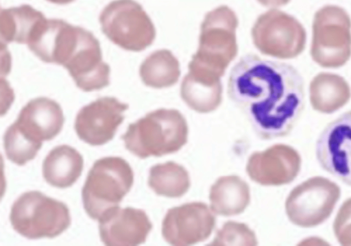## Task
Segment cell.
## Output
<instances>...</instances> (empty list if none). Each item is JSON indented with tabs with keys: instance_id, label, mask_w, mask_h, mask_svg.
Returning <instances> with one entry per match:
<instances>
[{
	"instance_id": "24",
	"label": "cell",
	"mask_w": 351,
	"mask_h": 246,
	"mask_svg": "<svg viewBox=\"0 0 351 246\" xmlns=\"http://www.w3.org/2000/svg\"><path fill=\"white\" fill-rule=\"evenodd\" d=\"M221 82L208 84L185 75L180 85V96L191 110L199 113L215 110L222 101Z\"/></svg>"
},
{
	"instance_id": "13",
	"label": "cell",
	"mask_w": 351,
	"mask_h": 246,
	"mask_svg": "<svg viewBox=\"0 0 351 246\" xmlns=\"http://www.w3.org/2000/svg\"><path fill=\"white\" fill-rule=\"evenodd\" d=\"M63 66L84 92L100 90L109 84L110 67L103 61L99 42L83 27L75 49Z\"/></svg>"
},
{
	"instance_id": "3",
	"label": "cell",
	"mask_w": 351,
	"mask_h": 246,
	"mask_svg": "<svg viewBox=\"0 0 351 246\" xmlns=\"http://www.w3.org/2000/svg\"><path fill=\"white\" fill-rule=\"evenodd\" d=\"M188 125L177 110L160 108L128 125L125 148L140 158L175 153L187 142Z\"/></svg>"
},
{
	"instance_id": "14",
	"label": "cell",
	"mask_w": 351,
	"mask_h": 246,
	"mask_svg": "<svg viewBox=\"0 0 351 246\" xmlns=\"http://www.w3.org/2000/svg\"><path fill=\"white\" fill-rule=\"evenodd\" d=\"M301 157L292 147L278 144L248 158L246 171L254 182L263 186L291 183L301 169Z\"/></svg>"
},
{
	"instance_id": "28",
	"label": "cell",
	"mask_w": 351,
	"mask_h": 246,
	"mask_svg": "<svg viewBox=\"0 0 351 246\" xmlns=\"http://www.w3.org/2000/svg\"><path fill=\"white\" fill-rule=\"evenodd\" d=\"M291 0H257L262 5L268 8H278L287 5Z\"/></svg>"
},
{
	"instance_id": "27",
	"label": "cell",
	"mask_w": 351,
	"mask_h": 246,
	"mask_svg": "<svg viewBox=\"0 0 351 246\" xmlns=\"http://www.w3.org/2000/svg\"><path fill=\"white\" fill-rule=\"evenodd\" d=\"M333 230L341 245L351 246V198L346 200L338 210Z\"/></svg>"
},
{
	"instance_id": "25",
	"label": "cell",
	"mask_w": 351,
	"mask_h": 246,
	"mask_svg": "<svg viewBox=\"0 0 351 246\" xmlns=\"http://www.w3.org/2000/svg\"><path fill=\"white\" fill-rule=\"evenodd\" d=\"M3 144L7 158L18 165L34 159L42 146L23 136L12 125L4 134Z\"/></svg>"
},
{
	"instance_id": "19",
	"label": "cell",
	"mask_w": 351,
	"mask_h": 246,
	"mask_svg": "<svg viewBox=\"0 0 351 246\" xmlns=\"http://www.w3.org/2000/svg\"><path fill=\"white\" fill-rule=\"evenodd\" d=\"M44 14L29 5L1 9L0 14L1 43L16 42L28 44L33 35L46 21Z\"/></svg>"
},
{
	"instance_id": "1",
	"label": "cell",
	"mask_w": 351,
	"mask_h": 246,
	"mask_svg": "<svg viewBox=\"0 0 351 246\" xmlns=\"http://www.w3.org/2000/svg\"><path fill=\"white\" fill-rule=\"evenodd\" d=\"M227 91L265 140L287 136L304 107V83L298 71L290 64L254 53L245 54L233 66Z\"/></svg>"
},
{
	"instance_id": "15",
	"label": "cell",
	"mask_w": 351,
	"mask_h": 246,
	"mask_svg": "<svg viewBox=\"0 0 351 246\" xmlns=\"http://www.w3.org/2000/svg\"><path fill=\"white\" fill-rule=\"evenodd\" d=\"M101 241L110 246H134L144 243L152 228L145 212L114 207L98 219Z\"/></svg>"
},
{
	"instance_id": "4",
	"label": "cell",
	"mask_w": 351,
	"mask_h": 246,
	"mask_svg": "<svg viewBox=\"0 0 351 246\" xmlns=\"http://www.w3.org/2000/svg\"><path fill=\"white\" fill-rule=\"evenodd\" d=\"M134 182L129 163L120 157H105L95 162L82 188L84 208L98 220L108 210L119 206Z\"/></svg>"
},
{
	"instance_id": "11",
	"label": "cell",
	"mask_w": 351,
	"mask_h": 246,
	"mask_svg": "<svg viewBox=\"0 0 351 246\" xmlns=\"http://www.w3.org/2000/svg\"><path fill=\"white\" fill-rule=\"evenodd\" d=\"M215 217L202 202H191L169 209L162 221L164 239L173 245H191L207 239Z\"/></svg>"
},
{
	"instance_id": "21",
	"label": "cell",
	"mask_w": 351,
	"mask_h": 246,
	"mask_svg": "<svg viewBox=\"0 0 351 246\" xmlns=\"http://www.w3.org/2000/svg\"><path fill=\"white\" fill-rule=\"evenodd\" d=\"M210 208L218 215L230 217L243 212L250 201L247 184L237 175L219 177L211 186Z\"/></svg>"
},
{
	"instance_id": "18",
	"label": "cell",
	"mask_w": 351,
	"mask_h": 246,
	"mask_svg": "<svg viewBox=\"0 0 351 246\" xmlns=\"http://www.w3.org/2000/svg\"><path fill=\"white\" fill-rule=\"evenodd\" d=\"M83 165V158L75 149L59 145L51 149L43 161V177L51 186L65 188L80 177Z\"/></svg>"
},
{
	"instance_id": "8",
	"label": "cell",
	"mask_w": 351,
	"mask_h": 246,
	"mask_svg": "<svg viewBox=\"0 0 351 246\" xmlns=\"http://www.w3.org/2000/svg\"><path fill=\"white\" fill-rule=\"evenodd\" d=\"M256 48L263 55L292 59L304 50L306 32L294 16L276 9L259 15L251 30Z\"/></svg>"
},
{
	"instance_id": "9",
	"label": "cell",
	"mask_w": 351,
	"mask_h": 246,
	"mask_svg": "<svg viewBox=\"0 0 351 246\" xmlns=\"http://www.w3.org/2000/svg\"><path fill=\"white\" fill-rule=\"evenodd\" d=\"M340 195V188L335 182L323 177H311L289 193L285 202L287 215L295 225L315 227L330 216Z\"/></svg>"
},
{
	"instance_id": "10",
	"label": "cell",
	"mask_w": 351,
	"mask_h": 246,
	"mask_svg": "<svg viewBox=\"0 0 351 246\" xmlns=\"http://www.w3.org/2000/svg\"><path fill=\"white\" fill-rule=\"evenodd\" d=\"M316 156L325 171L351 186V110L326 126L316 144Z\"/></svg>"
},
{
	"instance_id": "17",
	"label": "cell",
	"mask_w": 351,
	"mask_h": 246,
	"mask_svg": "<svg viewBox=\"0 0 351 246\" xmlns=\"http://www.w3.org/2000/svg\"><path fill=\"white\" fill-rule=\"evenodd\" d=\"M64 117L60 106L47 97L30 100L21 110L13 126L29 140L43 144L61 131Z\"/></svg>"
},
{
	"instance_id": "2",
	"label": "cell",
	"mask_w": 351,
	"mask_h": 246,
	"mask_svg": "<svg viewBox=\"0 0 351 246\" xmlns=\"http://www.w3.org/2000/svg\"><path fill=\"white\" fill-rule=\"evenodd\" d=\"M238 24L237 14L227 5L206 13L200 27L197 50L188 65L190 75L206 81H220L237 56Z\"/></svg>"
},
{
	"instance_id": "12",
	"label": "cell",
	"mask_w": 351,
	"mask_h": 246,
	"mask_svg": "<svg viewBox=\"0 0 351 246\" xmlns=\"http://www.w3.org/2000/svg\"><path fill=\"white\" fill-rule=\"evenodd\" d=\"M128 103L112 97L97 99L82 108L75 121V130L85 143L101 145L112 140L119 125L124 120Z\"/></svg>"
},
{
	"instance_id": "22",
	"label": "cell",
	"mask_w": 351,
	"mask_h": 246,
	"mask_svg": "<svg viewBox=\"0 0 351 246\" xmlns=\"http://www.w3.org/2000/svg\"><path fill=\"white\" fill-rule=\"evenodd\" d=\"M180 62L168 49H159L149 54L142 62L139 75L143 84L154 88L175 85L180 76Z\"/></svg>"
},
{
	"instance_id": "20",
	"label": "cell",
	"mask_w": 351,
	"mask_h": 246,
	"mask_svg": "<svg viewBox=\"0 0 351 246\" xmlns=\"http://www.w3.org/2000/svg\"><path fill=\"white\" fill-rule=\"evenodd\" d=\"M309 96L311 106L315 110L331 114L349 101L351 90L343 77L322 72L316 75L311 81Z\"/></svg>"
},
{
	"instance_id": "16",
	"label": "cell",
	"mask_w": 351,
	"mask_h": 246,
	"mask_svg": "<svg viewBox=\"0 0 351 246\" xmlns=\"http://www.w3.org/2000/svg\"><path fill=\"white\" fill-rule=\"evenodd\" d=\"M82 29L62 19H47L27 45L43 62L64 66L77 45Z\"/></svg>"
},
{
	"instance_id": "26",
	"label": "cell",
	"mask_w": 351,
	"mask_h": 246,
	"mask_svg": "<svg viewBox=\"0 0 351 246\" xmlns=\"http://www.w3.org/2000/svg\"><path fill=\"white\" fill-rule=\"evenodd\" d=\"M254 232L245 223L228 221L219 230L210 245H256Z\"/></svg>"
},
{
	"instance_id": "5",
	"label": "cell",
	"mask_w": 351,
	"mask_h": 246,
	"mask_svg": "<svg viewBox=\"0 0 351 246\" xmlns=\"http://www.w3.org/2000/svg\"><path fill=\"white\" fill-rule=\"evenodd\" d=\"M13 229L29 239L53 238L71 224L68 207L40 191L22 194L13 204L10 214Z\"/></svg>"
},
{
	"instance_id": "7",
	"label": "cell",
	"mask_w": 351,
	"mask_h": 246,
	"mask_svg": "<svg viewBox=\"0 0 351 246\" xmlns=\"http://www.w3.org/2000/svg\"><path fill=\"white\" fill-rule=\"evenodd\" d=\"M103 33L115 45L141 51L155 40L156 29L141 4L134 0H114L99 15Z\"/></svg>"
},
{
	"instance_id": "6",
	"label": "cell",
	"mask_w": 351,
	"mask_h": 246,
	"mask_svg": "<svg viewBox=\"0 0 351 246\" xmlns=\"http://www.w3.org/2000/svg\"><path fill=\"white\" fill-rule=\"evenodd\" d=\"M311 56L320 66L339 68L351 57V19L341 7L326 5L315 14Z\"/></svg>"
},
{
	"instance_id": "23",
	"label": "cell",
	"mask_w": 351,
	"mask_h": 246,
	"mask_svg": "<svg viewBox=\"0 0 351 246\" xmlns=\"http://www.w3.org/2000/svg\"><path fill=\"white\" fill-rule=\"evenodd\" d=\"M148 184L158 195L177 198L188 191L191 182L185 168L176 162H167L151 167Z\"/></svg>"
}]
</instances>
